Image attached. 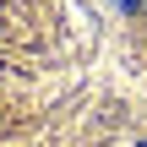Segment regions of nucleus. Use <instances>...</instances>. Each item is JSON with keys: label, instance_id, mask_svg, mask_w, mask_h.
I'll return each instance as SVG.
<instances>
[{"label": "nucleus", "instance_id": "f257e3e1", "mask_svg": "<svg viewBox=\"0 0 147 147\" xmlns=\"http://www.w3.org/2000/svg\"><path fill=\"white\" fill-rule=\"evenodd\" d=\"M120 11H147V0H115Z\"/></svg>", "mask_w": 147, "mask_h": 147}, {"label": "nucleus", "instance_id": "f03ea898", "mask_svg": "<svg viewBox=\"0 0 147 147\" xmlns=\"http://www.w3.org/2000/svg\"><path fill=\"white\" fill-rule=\"evenodd\" d=\"M136 147H147V142H136Z\"/></svg>", "mask_w": 147, "mask_h": 147}]
</instances>
